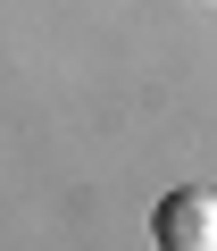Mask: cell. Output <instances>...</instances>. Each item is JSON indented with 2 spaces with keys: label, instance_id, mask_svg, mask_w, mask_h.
Masks as SVG:
<instances>
[{
  "label": "cell",
  "instance_id": "obj_1",
  "mask_svg": "<svg viewBox=\"0 0 217 251\" xmlns=\"http://www.w3.org/2000/svg\"><path fill=\"white\" fill-rule=\"evenodd\" d=\"M151 234H159V251H217V193H200V184L167 193L151 209Z\"/></svg>",
  "mask_w": 217,
  "mask_h": 251
}]
</instances>
